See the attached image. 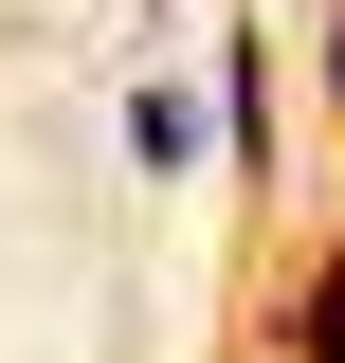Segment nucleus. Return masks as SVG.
<instances>
[{
	"mask_svg": "<svg viewBox=\"0 0 345 363\" xmlns=\"http://www.w3.org/2000/svg\"><path fill=\"white\" fill-rule=\"evenodd\" d=\"M218 164H236V200H273V164H291V128H273V37H255V18H218Z\"/></svg>",
	"mask_w": 345,
	"mask_h": 363,
	"instance_id": "obj_1",
	"label": "nucleus"
},
{
	"mask_svg": "<svg viewBox=\"0 0 345 363\" xmlns=\"http://www.w3.org/2000/svg\"><path fill=\"white\" fill-rule=\"evenodd\" d=\"M128 164H146V182H200V164H218V91H200V73H146V91H128Z\"/></svg>",
	"mask_w": 345,
	"mask_h": 363,
	"instance_id": "obj_2",
	"label": "nucleus"
},
{
	"mask_svg": "<svg viewBox=\"0 0 345 363\" xmlns=\"http://www.w3.org/2000/svg\"><path fill=\"white\" fill-rule=\"evenodd\" d=\"M309 91H327V128H345V0L309 18Z\"/></svg>",
	"mask_w": 345,
	"mask_h": 363,
	"instance_id": "obj_3",
	"label": "nucleus"
},
{
	"mask_svg": "<svg viewBox=\"0 0 345 363\" xmlns=\"http://www.w3.org/2000/svg\"><path fill=\"white\" fill-rule=\"evenodd\" d=\"M146 18H182V0H146Z\"/></svg>",
	"mask_w": 345,
	"mask_h": 363,
	"instance_id": "obj_4",
	"label": "nucleus"
}]
</instances>
